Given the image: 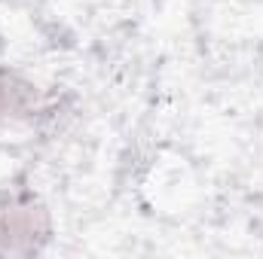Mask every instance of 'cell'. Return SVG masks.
<instances>
[{
	"label": "cell",
	"mask_w": 263,
	"mask_h": 259,
	"mask_svg": "<svg viewBox=\"0 0 263 259\" xmlns=\"http://www.w3.org/2000/svg\"><path fill=\"white\" fill-rule=\"evenodd\" d=\"M55 238V220L43 195L25 183L0 189V256H40Z\"/></svg>",
	"instance_id": "obj_1"
},
{
	"label": "cell",
	"mask_w": 263,
	"mask_h": 259,
	"mask_svg": "<svg viewBox=\"0 0 263 259\" xmlns=\"http://www.w3.org/2000/svg\"><path fill=\"white\" fill-rule=\"evenodd\" d=\"M46 110V92L12 64H0V128L34 122Z\"/></svg>",
	"instance_id": "obj_2"
}]
</instances>
